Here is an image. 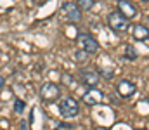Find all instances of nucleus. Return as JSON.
<instances>
[{"label": "nucleus", "mask_w": 149, "mask_h": 130, "mask_svg": "<svg viewBox=\"0 0 149 130\" xmlns=\"http://www.w3.org/2000/svg\"><path fill=\"white\" fill-rule=\"evenodd\" d=\"M125 56H127L128 59H135V57H137V52H135V49H134L132 45H127V47H125Z\"/></svg>", "instance_id": "obj_12"}, {"label": "nucleus", "mask_w": 149, "mask_h": 130, "mask_svg": "<svg viewBox=\"0 0 149 130\" xmlns=\"http://www.w3.org/2000/svg\"><path fill=\"white\" fill-rule=\"evenodd\" d=\"M33 2H37V3H42V2H43V0H33Z\"/></svg>", "instance_id": "obj_18"}, {"label": "nucleus", "mask_w": 149, "mask_h": 130, "mask_svg": "<svg viewBox=\"0 0 149 130\" xmlns=\"http://www.w3.org/2000/svg\"><path fill=\"white\" fill-rule=\"evenodd\" d=\"M87 56H88V54H87L85 50H78V52L74 54V59H76V61H85Z\"/></svg>", "instance_id": "obj_14"}, {"label": "nucleus", "mask_w": 149, "mask_h": 130, "mask_svg": "<svg viewBox=\"0 0 149 130\" xmlns=\"http://www.w3.org/2000/svg\"><path fill=\"white\" fill-rule=\"evenodd\" d=\"M59 87L56 83H45L40 88V97L43 102H56L59 99Z\"/></svg>", "instance_id": "obj_4"}, {"label": "nucleus", "mask_w": 149, "mask_h": 130, "mask_svg": "<svg viewBox=\"0 0 149 130\" xmlns=\"http://www.w3.org/2000/svg\"><path fill=\"white\" fill-rule=\"evenodd\" d=\"M102 99H104V94H102L101 90L94 88V87H90V90H87V94H83V102H85L87 106H95V104H99Z\"/></svg>", "instance_id": "obj_8"}, {"label": "nucleus", "mask_w": 149, "mask_h": 130, "mask_svg": "<svg viewBox=\"0 0 149 130\" xmlns=\"http://www.w3.org/2000/svg\"><path fill=\"white\" fill-rule=\"evenodd\" d=\"M76 5H78L80 9H83V10H90V9L94 7V0H78Z\"/></svg>", "instance_id": "obj_11"}, {"label": "nucleus", "mask_w": 149, "mask_h": 130, "mask_svg": "<svg viewBox=\"0 0 149 130\" xmlns=\"http://www.w3.org/2000/svg\"><path fill=\"white\" fill-rule=\"evenodd\" d=\"M108 24H109V28H111L113 31H118V33L128 30V19L123 14H120L118 10L108 14Z\"/></svg>", "instance_id": "obj_2"}, {"label": "nucleus", "mask_w": 149, "mask_h": 130, "mask_svg": "<svg viewBox=\"0 0 149 130\" xmlns=\"http://www.w3.org/2000/svg\"><path fill=\"white\" fill-rule=\"evenodd\" d=\"M14 111H16V113H23V111H24V101L16 99V102H14Z\"/></svg>", "instance_id": "obj_13"}, {"label": "nucleus", "mask_w": 149, "mask_h": 130, "mask_svg": "<svg viewBox=\"0 0 149 130\" xmlns=\"http://www.w3.org/2000/svg\"><path fill=\"white\" fill-rule=\"evenodd\" d=\"M78 78H80V82H81L83 85H87V87H95L97 83H99V80H101V75H99L97 71H94V70L83 68V70H80V73H78Z\"/></svg>", "instance_id": "obj_5"}, {"label": "nucleus", "mask_w": 149, "mask_h": 130, "mask_svg": "<svg viewBox=\"0 0 149 130\" xmlns=\"http://www.w3.org/2000/svg\"><path fill=\"white\" fill-rule=\"evenodd\" d=\"M139 130H146V129H139Z\"/></svg>", "instance_id": "obj_19"}, {"label": "nucleus", "mask_w": 149, "mask_h": 130, "mask_svg": "<svg viewBox=\"0 0 149 130\" xmlns=\"http://www.w3.org/2000/svg\"><path fill=\"white\" fill-rule=\"evenodd\" d=\"M21 130H28V122H26V120L21 122Z\"/></svg>", "instance_id": "obj_15"}, {"label": "nucleus", "mask_w": 149, "mask_h": 130, "mask_svg": "<svg viewBox=\"0 0 149 130\" xmlns=\"http://www.w3.org/2000/svg\"><path fill=\"white\" fill-rule=\"evenodd\" d=\"M95 130H108V129H104V127H97Z\"/></svg>", "instance_id": "obj_17"}, {"label": "nucleus", "mask_w": 149, "mask_h": 130, "mask_svg": "<svg viewBox=\"0 0 149 130\" xmlns=\"http://www.w3.org/2000/svg\"><path fill=\"white\" fill-rule=\"evenodd\" d=\"M118 12L120 14H123L127 19H132V17H135L137 16V9L134 7V3H130L128 0H118Z\"/></svg>", "instance_id": "obj_9"}, {"label": "nucleus", "mask_w": 149, "mask_h": 130, "mask_svg": "<svg viewBox=\"0 0 149 130\" xmlns=\"http://www.w3.org/2000/svg\"><path fill=\"white\" fill-rule=\"evenodd\" d=\"M116 92H118V95L121 99H130L137 92V87H135L134 82H130V80H120L118 82V87H116Z\"/></svg>", "instance_id": "obj_7"}, {"label": "nucleus", "mask_w": 149, "mask_h": 130, "mask_svg": "<svg viewBox=\"0 0 149 130\" xmlns=\"http://www.w3.org/2000/svg\"><path fill=\"white\" fill-rule=\"evenodd\" d=\"M134 38L137 40H144L148 42V26H142V24H137L134 28Z\"/></svg>", "instance_id": "obj_10"}, {"label": "nucleus", "mask_w": 149, "mask_h": 130, "mask_svg": "<svg viewBox=\"0 0 149 130\" xmlns=\"http://www.w3.org/2000/svg\"><path fill=\"white\" fill-rule=\"evenodd\" d=\"M59 113H61L64 118H74V116L80 113L78 101L73 99V97H64V99H61V102H59Z\"/></svg>", "instance_id": "obj_1"}, {"label": "nucleus", "mask_w": 149, "mask_h": 130, "mask_svg": "<svg viewBox=\"0 0 149 130\" xmlns=\"http://www.w3.org/2000/svg\"><path fill=\"white\" fill-rule=\"evenodd\" d=\"M3 85H5V80H3V76H0V88H2Z\"/></svg>", "instance_id": "obj_16"}, {"label": "nucleus", "mask_w": 149, "mask_h": 130, "mask_svg": "<svg viewBox=\"0 0 149 130\" xmlns=\"http://www.w3.org/2000/svg\"><path fill=\"white\" fill-rule=\"evenodd\" d=\"M78 45L87 54H95L99 50V42L92 35H88V33H80L78 35Z\"/></svg>", "instance_id": "obj_3"}, {"label": "nucleus", "mask_w": 149, "mask_h": 130, "mask_svg": "<svg viewBox=\"0 0 149 130\" xmlns=\"http://www.w3.org/2000/svg\"><path fill=\"white\" fill-rule=\"evenodd\" d=\"M63 14L66 16L68 21L78 23L81 19V9L76 5V2H64L63 3Z\"/></svg>", "instance_id": "obj_6"}]
</instances>
